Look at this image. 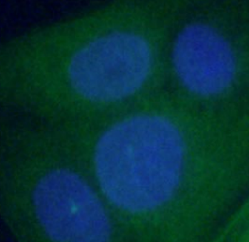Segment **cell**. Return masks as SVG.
<instances>
[{"label": "cell", "instance_id": "obj_4", "mask_svg": "<svg viewBox=\"0 0 249 242\" xmlns=\"http://www.w3.org/2000/svg\"><path fill=\"white\" fill-rule=\"evenodd\" d=\"M173 60L183 83L202 95L222 92L234 75L230 46L207 26L195 24L183 29L174 47Z\"/></svg>", "mask_w": 249, "mask_h": 242}, {"label": "cell", "instance_id": "obj_1", "mask_svg": "<svg viewBox=\"0 0 249 242\" xmlns=\"http://www.w3.org/2000/svg\"><path fill=\"white\" fill-rule=\"evenodd\" d=\"M31 72L52 96L107 103L128 98L150 79L155 51L143 29H94L84 17L46 26L35 39Z\"/></svg>", "mask_w": 249, "mask_h": 242}, {"label": "cell", "instance_id": "obj_3", "mask_svg": "<svg viewBox=\"0 0 249 242\" xmlns=\"http://www.w3.org/2000/svg\"><path fill=\"white\" fill-rule=\"evenodd\" d=\"M34 206L47 235L57 242H104L110 225L96 195L81 179L58 169L35 188Z\"/></svg>", "mask_w": 249, "mask_h": 242}, {"label": "cell", "instance_id": "obj_2", "mask_svg": "<svg viewBox=\"0 0 249 242\" xmlns=\"http://www.w3.org/2000/svg\"><path fill=\"white\" fill-rule=\"evenodd\" d=\"M179 132L161 115L139 114L108 128L97 140L94 163L106 197L131 212L151 210L169 200L182 173Z\"/></svg>", "mask_w": 249, "mask_h": 242}]
</instances>
